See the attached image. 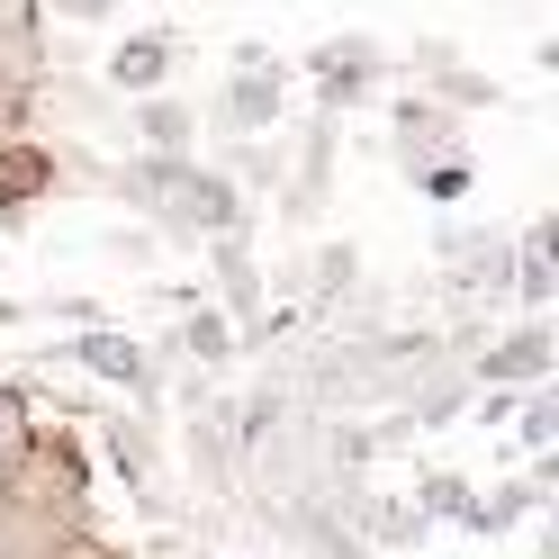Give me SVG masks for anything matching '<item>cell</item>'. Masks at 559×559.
Masks as SVG:
<instances>
[{"instance_id":"1","label":"cell","mask_w":559,"mask_h":559,"mask_svg":"<svg viewBox=\"0 0 559 559\" xmlns=\"http://www.w3.org/2000/svg\"><path fill=\"white\" fill-rule=\"evenodd\" d=\"M135 199H154L181 235H226V226H235V190H226V181H207V171H181V163L135 171Z\"/></svg>"},{"instance_id":"2","label":"cell","mask_w":559,"mask_h":559,"mask_svg":"<svg viewBox=\"0 0 559 559\" xmlns=\"http://www.w3.org/2000/svg\"><path fill=\"white\" fill-rule=\"evenodd\" d=\"M73 361L99 370V379H118V389H154L145 353H135V343H118V334H82V343H73Z\"/></svg>"},{"instance_id":"3","label":"cell","mask_w":559,"mask_h":559,"mask_svg":"<svg viewBox=\"0 0 559 559\" xmlns=\"http://www.w3.org/2000/svg\"><path fill=\"white\" fill-rule=\"evenodd\" d=\"M226 118L235 127H271L280 118V63H243L235 91H226Z\"/></svg>"},{"instance_id":"4","label":"cell","mask_w":559,"mask_h":559,"mask_svg":"<svg viewBox=\"0 0 559 559\" xmlns=\"http://www.w3.org/2000/svg\"><path fill=\"white\" fill-rule=\"evenodd\" d=\"M361 533L379 550H406V542H425V514H415V497H361Z\"/></svg>"},{"instance_id":"5","label":"cell","mask_w":559,"mask_h":559,"mask_svg":"<svg viewBox=\"0 0 559 559\" xmlns=\"http://www.w3.org/2000/svg\"><path fill=\"white\" fill-rule=\"evenodd\" d=\"M542 370H550V334H542V325H523L514 343L487 353V379H542Z\"/></svg>"},{"instance_id":"6","label":"cell","mask_w":559,"mask_h":559,"mask_svg":"<svg viewBox=\"0 0 559 559\" xmlns=\"http://www.w3.org/2000/svg\"><path fill=\"white\" fill-rule=\"evenodd\" d=\"M361 73H370L361 46H325V55H317V91L334 99V109H343V99H361Z\"/></svg>"},{"instance_id":"7","label":"cell","mask_w":559,"mask_h":559,"mask_svg":"<svg viewBox=\"0 0 559 559\" xmlns=\"http://www.w3.org/2000/svg\"><path fill=\"white\" fill-rule=\"evenodd\" d=\"M163 63H171V46H163V37H135V46H118L109 82H127V91H154V82H163Z\"/></svg>"},{"instance_id":"8","label":"cell","mask_w":559,"mask_h":559,"mask_svg":"<svg viewBox=\"0 0 559 559\" xmlns=\"http://www.w3.org/2000/svg\"><path fill=\"white\" fill-rule=\"evenodd\" d=\"M514 289H523V307L550 298V226H533V243H523V262H514Z\"/></svg>"},{"instance_id":"9","label":"cell","mask_w":559,"mask_h":559,"mask_svg":"<svg viewBox=\"0 0 559 559\" xmlns=\"http://www.w3.org/2000/svg\"><path fill=\"white\" fill-rule=\"evenodd\" d=\"M415 514H425V523H433V514H451V523H461V514H469V487H461V478H442V469H433L425 487H415Z\"/></svg>"},{"instance_id":"10","label":"cell","mask_w":559,"mask_h":559,"mask_svg":"<svg viewBox=\"0 0 559 559\" xmlns=\"http://www.w3.org/2000/svg\"><path fill=\"white\" fill-rule=\"evenodd\" d=\"M181 353H199V361H226V353H235V334H226V317H207V307H199V317L181 325Z\"/></svg>"},{"instance_id":"11","label":"cell","mask_w":559,"mask_h":559,"mask_svg":"<svg viewBox=\"0 0 559 559\" xmlns=\"http://www.w3.org/2000/svg\"><path fill=\"white\" fill-rule=\"evenodd\" d=\"M514 425H523V442L542 451V442L559 433V406H550V397H523V406H514Z\"/></svg>"},{"instance_id":"12","label":"cell","mask_w":559,"mask_h":559,"mask_svg":"<svg viewBox=\"0 0 559 559\" xmlns=\"http://www.w3.org/2000/svg\"><path fill=\"white\" fill-rule=\"evenodd\" d=\"M19 451H27V425H19V397H10V389H0V469H10V461H19Z\"/></svg>"},{"instance_id":"13","label":"cell","mask_w":559,"mask_h":559,"mask_svg":"<svg viewBox=\"0 0 559 559\" xmlns=\"http://www.w3.org/2000/svg\"><path fill=\"white\" fill-rule=\"evenodd\" d=\"M145 135H154V145H181V135H190V118L171 109V99H154V109H145Z\"/></svg>"},{"instance_id":"14","label":"cell","mask_w":559,"mask_h":559,"mask_svg":"<svg viewBox=\"0 0 559 559\" xmlns=\"http://www.w3.org/2000/svg\"><path fill=\"white\" fill-rule=\"evenodd\" d=\"M425 190H433V199H461V190H469V163H433Z\"/></svg>"},{"instance_id":"15","label":"cell","mask_w":559,"mask_h":559,"mask_svg":"<svg viewBox=\"0 0 559 559\" xmlns=\"http://www.w3.org/2000/svg\"><path fill=\"white\" fill-rule=\"evenodd\" d=\"M19 10H27V0H0V37H10V27H19Z\"/></svg>"}]
</instances>
